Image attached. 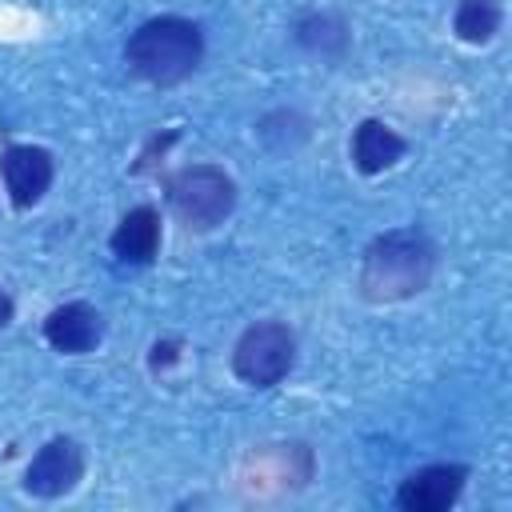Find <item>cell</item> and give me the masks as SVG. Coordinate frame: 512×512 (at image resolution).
<instances>
[{
    "instance_id": "6da1fadb",
    "label": "cell",
    "mask_w": 512,
    "mask_h": 512,
    "mask_svg": "<svg viewBox=\"0 0 512 512\" xmlns=\"http://www.w3.org/2000/svg\"><path fill=\"white\" fill-rule=\"evenodd\" d=\"M432 276H436L432 236L420 228H392V232H380L364 248L356 288L372 304H396V300L424 292Z\"/></svg>"
},
{
    "instance_id": "7a4b0ae2",
    "label": "cell",
    "mask_w": 512,
    "mask_h": 512,
    "mask_svg": "<svg viewBox=\"0 0 512 512\" xmlns=\"http://www.w3.org/2000/svg\"><path fill=\"white\" fill-rule=\"evenodd\" d=\"M204 60V32L188 16H152L124 40V64L132 76L172 88L188 80Z\"/></svg>"
},
{
    "instance_id": "3957f363",
    "label": "cell",
    "mask_w": 512,
    "mask_h": 512,
    "mask_svg": "<svg viewBox=\"0 0 512 512\" xmlns=\"http://www.w3.org/2000/svg\"><path fill=\"white\" fill-rule=\"evenodd\" d=\"M164 200L188 232H212L236 208V180L220 164H184L168 176Z\"/></svg>"
},
{
    "instance_id": "277c9868",
    "label": "cell",
    "mask_w": 512,
    "mask_h": 512,
    "mask_svg": "<svg viewBox=\"0 0 512 512\" xmlns=\"http://www.w3.org/2000/svg\"><path fill=\"white\" fill-rule=\"evenodd\" d=\"M296 364V336L280 320H256L232 344V372L248 388H276Z\"/></svg>"
},
{
    "instance_id": "5b68a950",
    "label": "cell",
    "mask_w": 512,
    "mask_h": 512,
    "mask_svg": "<svg viewBox=\"0 0 512 512\" xmlns=\"http://www.w3.org/2000/svg\"><path fill=\"white\" fill-rule=\"evenodd\" d=\"M312 480V448L300 444V440H288V444H264L248 456L244 464V496L252 500H272V496H284V492H296Z\"/></svg>"
},
{
    "instance_id": "8992f818",
    "label": "cell",
    "mask_w": 512,
    "mask_h": 512,
    "mask_svg": "<svg viewBox=\"0 0 512 512\" xmlns=\"http://www.w3.org/2000/svg\"><path fill=\"white\" fill-rule=\"evenodd\" d=\"M84 480V448L72 436H52L24 468V492L36 500H60Z\"/></svg>"
},
{
    "instance_id": "52a82bcc",
    "label": "cell",
    "mask_w": 512,
    "mask_h": 512,
    "mask_svg": "<svg viewBox=\"0 0 512 512\" xmlns=\"http://www.w3.org/2000/svg\"><path fill=\"white\" fill-rule=\"evenodd\" d=\"M0 176H4L12 208L24 212V208H36L44 200V192L52 188L56 164H52V152L40 144H8L0 152Z\"/></svg>"
},
{
    "instance_id": "ba28073f",
    "label": "cell",
    "mask_w": 512,
    "mask_h": 512,
    "mask_svg": "<svg viewBox=\"0 0 512 512\" xmlns=\"http://www.w3.org/2000/svg\"><path fill=\"white\" fill-rule=\"evenodd\" d=\"M468 484V468L464 464H428L404 476V484L396 488V508L404 512H444L460 500Z\"/></svg>"
},
{
    "instance_id": "9c48e42d",
    "label": "cell",
    "mask_w": 512,
    "mask_h": 512,
    "mask_svg": "<svg viewBox=\"0 0 512 512\" xmlns=\"http://www.w3.org/2000/svg\"><path fill=\"white\" fill-rule=\"evenodd\" d=\"M44 340L64 356H88L104 340V316L88 300H64L44 316Z\"/></svg>"
},
{
    "instance_id": "30bf717a",
    "label": "cell",
    "mask_w": 512,
    "mask_h": 512,
    "mask_svg": "<svg viewBox=\"0 0 512 512\" xmlns=\"http://www.w3.org/2000/svg\"><path fill=\"white\" fill-rule=\"evenodd\" d=\"M160 212L152 204H136L120 216V224L108 236V248L120 264H152L160 256Z\"/></svg>"
},
{
    "instance_id": "8fae6325",
    "label": "cell",
    "mask_w": 512,
    "mask_h": 512,
    "mask_svg": "<svg viewBox=\"0 0 512 512\" xmlns=\"http://www.w3.org/2000/svg\"><path fill=\"white\" fill-rule=\"evenodd\" d=\"M404 152H408V140L396 128H388L384 120H360L356 132H352V164L364 176H376V172L392 168Z\"/></svg>"
},
{
    "instance_id": "7c38bea8",
    "label": "cell",
    "mask_w": 512,
    "mask_h": 512,
    "mask_svg": "<svg viewBox=\"0 0 512 512\" xmlns=\"http://www.w3.org/2000/svg\"><path fill=\"white\" fill-rule=\"evenodd\" d=\"M504 24L500 0H460L452 12V32L464 44H488Z\"/></svg>"
},
{
    "instance_id": "4fadbf2b",
    "label": "cell",
    "mask_w": 512,
    "mask_h": 512,
    "mask_svg": "<svg viewBox=\"0 0 512 512\" xmlns=\"http://www.w3.org/2000/svg\"><path fill=\"white\" fill-rule=\"evenodd\" d=\"M296 44L312 56H340L348 48V24L336 12H312L296 24Z\"/></svg>"
},
{
    "instance_id": "5bb4252c",
    "label": "cell",
    "mask_w": 512,
    "mask_h": 512,
    "mask_svg": "<svg viewBox=\"0 0 512 512\" xmlns=\"http://www.w3.org/2000/svg\"><path fill=\"white\" fill-rule=\"evenodd\" d=\"M256 136H260V144H264L268 152L288 156V152H296V148L308 140V120H304L300 112H292V108H276V112H268V116L256 124Z\"/></svg>"
},
{
    "instance_id": "9a60e30c",
    "label": "cell",
    "mask_w": 512,
    "mask_h": 512,
    "mask_svg": "<svg viewBox=\"0 0 512 512\" xmlns=\"http://www.w3.org/2000/svg\"><path fill=\"white\" fill-rule=\"evenodd\" d=\"M176 360H180V340H156V344H152V356H148L152 372H160V368H168V364H176Z\"/></svg>"
},
{
    "instance_id": "2e32d148",
    "label": "cell",
    "mask_w": 512,
    "mask_h": 512,
    "mask_svg": "<svg viewBox=\"0 0 512 512\" xmlns=\"http://www.w3.org/2000/svg\"><path fill=\"white\" fill-rule=\"evenodd\" d=\"M12 316H16V300L8 296V288H0V328H8Z\"/></svg>"
}]
</instances>
